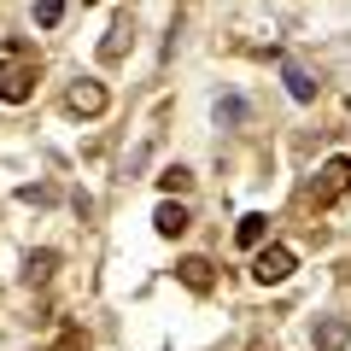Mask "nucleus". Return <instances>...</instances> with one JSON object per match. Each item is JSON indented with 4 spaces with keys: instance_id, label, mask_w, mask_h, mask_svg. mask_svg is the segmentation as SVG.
Returning a JSON list of instances; mask_svg holds the SVG:
<instances>
[{
    "instance_id": "1",
    "label": "nucleus",
    "mask_w": 351,
    "mask_h": 351,
    "mask_svg": "<svg viewBox=\"0 0 351 351\" xmlns=\"http://www.w3.org/2000/svg\"><path fill=\"white\" fill-rule=\"evenodd\" d=\"M36 76H41L36 53H29L24 41H12V53L0 59V106H24L29 94H36Z\"/></svg>"
},
{
    "instance_id": "2",
    "label": "nucleus",
    "mask_w": 351,
    "mask_h": 351,
    "mask_svg": "<svg viewBox=\"0 0 351 351\" xmlns=\"http://www.w3.org/2000/svg\"><path fill=\"white\" fill-rule=\"evenodd\" d=\"M293 269H299L293 246H281V240H263V246H258V263H252V281H258V287H281Z\"/></svg>"
},
{
    "instance_id": "3",
    "label": "nucleus",
    "mask_w": 351,
    "mask_h": 351,
    "mask_svg": "<svg viewBox=\"0 0 351 351\" xmlns=\"http://www.w3.org/2000/svg\"><path fill=\"white\" fill-rule=\"evenodd\" d=\"M346 193H351V158H328L316 170V182H311V205H334Z\"/></svg>"
},
{
    "instance_id": "4",
    "label": "nucleus",
    "mask_w": 351,
    "mask_h": 351,
    "mask_svg": "<svg viewBox=\"0 0 351 351\" xmlns=\"http://www.w3.org/2000/svg\"><path fill=\"white\" fill-rule=\"evenodd\" d=\"M64 106H71L76 117H100L106 112V88L94 82V76H76V82L64 88Z\"/></svg>"
},
{
    "instance_id": "5",
    "label": "nucleus",
    "mask_w": 351,
    "mask_h": 351,
    "mask_svg": "<svg viewBox=\"0 0 351 351\" xmlns=\"http://www.w3.org/2000/svg\"><path fill=\"white\" fill-rule=\"evenodd\" d=\"M188 228H193V217H188L182 199H164L158 211H152V234L158 240H176V234H188Z\"/></svg>"
},
{
    "instance_id": "6",
    "label": "nucleus",
    "mask_w": 351,
    "mask_h": 351,
    "mask_svg": "<svg viewBox=\"0 0 351 351\" xmlns=\"http://www.w3.org/2000/svg\"><path fill=\"white\" fill-rule=\"evenodd\" d=\"M176 281H182L188 293H211L217 287V269H211V258H182V263H176Z\"/></svg>"
},
{
    "instance_id": "7",
    "label": "nucleus",
    "mask_w": 351,
    "mask_h": 351,
    "mask_svg": "<svg viewBox=\"0 0 351 351\" xmlns=\"http://www.w3.org/2000/svg\"><path fill=\"white\" fill-rule=\"evenodd\" d=\"M346 339H351V322H346V316H322V322L311 328V346H316V351H346Z\"/></svg>"
},
{
    "instance_id": "8",
    "label": "nucleus",
    "mask_w": 351,
    "mask_h": 351,
    "mask_svg": "<svg viewBox=\"0 0 351 351\" xmlns=\"http://www.w3.org/2000/svg\"><path fill=\"white\" fill-rule=\"evenodd\" d=\"M234 240H240L246 252H258L263 240H269V217H263V211H246V217L234 223Z\"/></svg>"
},
{
    "instance_id": "9",
    "label": "nucleus",
    "mask_w": 351,
    "mask_h": 351,
    "mask_svg": "<svg viewBox=\"0 0 351 351\" xmlns=\"http://www.w3.org/2000/svg\"><path fill=\"white\" fill-rule=\"evenodd\" d=\"M53 269H59V252H47V246L24 258V281H29V287H47V281H53Z\"/></svg>"
},
{
    "instance_id": "10",
    "label": "nucleus",
    "mask_w": 351,
    "mask_h": 351,
    "mask_svg": "<svg viewBox=\"0 0 351 351\" xmlns=\"http://www.w3.org/2000/svg\"><path fill=\"white\" fill-rule=\"evenodd\" d=\"M281 76H287V94H293L299 106H311V100H316V88H322V82H316L311 71H304V64H287Z\"/></svg>"
},
{
    "instance_id": "11",
    "label": "nucleus",
    "mask_w": 351,
    "mask_h": 351,
    "mask_svg": "<svg viewBox=\"0 0 351 351\" xmlns=\"http://www.w3.org/2000/svg\"><path fill=\"white\" fill-rule=\"evenodd\" d=\"M123 53H129V18H117V24L106 29V41H100V59H106V64H117Z\"/></svg>"
},
{
    "instance_id": "12",
    "label": "nucleus",
    "mask_w": 351,
    "mask_h": 351,
    "mask_svg": "<svg viewBox=\"0 0 351 351\" xmlns=\"http://www.w3.org/2000/svg\"><path fill=\"white\" fill-rule=\"evenodd\" d=\"M158 188L170 193V199H176V193H188L193 188V170H188V164H164V170H158Z\"/></svg>"
},
{
    "instance_id": "13",
    "label": "nucleus",
    "mask_w": 351,
    "mask_h": 351,
    "mask_svg": "<svg viewBox=\"0 0 351 351\" xmlns=\"http://www.w3.org/2000/svg\"><path fill=\"white\" fill-rule=\"evenodd\" d=\"M59 18H64V0H36V24L41 29H59Z\"/></svg>"
},
{
    "instance_id": "14",
    "label": "nucleus",
    "mask_w": 351,
    "mask_h": 351,
    "mask_svg": "<svg viewBox=\"0 0 351 351\" xmlns=\"http://www.w3.org/2000/svg\"><path fill=\"white\" fill-rule=\"evenodd\" d=\"M217 123H246V100H217Z\"/></svg>"
},
{
    "instance_id": "15",
    "label": "nucleus",
    "mask_w": 351,
    "mask_h": 351,
    "mask_svg": "<svg viewBox=\"0 0 351 351\" xmlns=\"http://www.w3.org/2000/svg\"><path fill=\"white\" fill-rule=\"evenodd\" d=\"M18 199H29V205H47V199H53V188H18Z\"/></svg>"
}]
</instances>
